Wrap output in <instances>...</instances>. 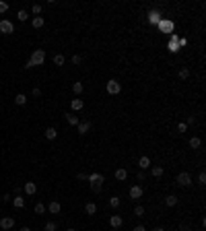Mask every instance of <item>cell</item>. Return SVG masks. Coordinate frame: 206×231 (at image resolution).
<instances>
[{
  "label": "cell",
  "mask_w": 206,
  "mask_h": 231,
  "mask_svg": "<svg viewBox=\"0 0 206 231\" xmlns=\"http://www.w3.org/2000/svg\"><path fill=\"white\" fill-rule=\"evenodd\" d=\"M45 62V52L44 50H33V54H31V58L27 60V68H33V66H41V64Z\"/></svg>",
  "instance_id": "obj_1"
},
{
  "label": "cell",
  "mask_w": 206,
  "mask_h": 231,
  "mask_svg": "<svg viewBox=\"0 0 206 231\" xmlns=\"http://www.w3.org/2000/svg\"><path fill=\"white\" fill-rule=\"evenodd\" d=\"M87 180L91 182V190H93V192H101V184H103V176H101V173H91Z\"/></svg>",
  "instance_id": "obj_2"
},
{
  "label": "cell",
  "mask_w": 206,
  "mask_h": 231,
  "mask_svg": "<svg viewBox=\"0 0 206 231\" xmlns=\"http://www.w3.org/2000/svg\"><path fill=\"white\" fill-rule=\"evenodd\" d=\"M175 182H177V186H182V188H188V186H190V184H192V176H190V173H188V171H182V173H179V176H177V180H175Z\"/></svg>",
  "instance_id": "obj_3"
},
{
  "label": "cell",
  "mask_w": 206,
  "mask_h": 231,
  "mask_svg": "<svg viewBox=\"0 0 206 231\" xmlns=\"http://www.w3.org/2000/svg\"><path fill=\"white\" fill-rule=\"evenodd\" d=\"M105 89H107V93L109 95H118L120 91H122V85L118 83V81H107V85H105Z\"/></svg>",
  "instance_id": "obj_4"
},
{
  "label": "cell",
  "mask_w": 206,
  "mask_h": 231,
  "mask_svg": "<svg viewBox=\"0 0 206 231\" xmlns=\"http://www.w3.org/2000/svg\"><path fill=\"white\" fill-rule=\"evenodd\" d=\"M0 33H15V27H13V23L10 21H6V19H2L0 21Z\"/></svg>",
  "instance_id": "obj_5"
},
{
  "label": "cell",
  "mask_w": 206,
  "mask_h": 231,
  "mask_svg": "<svg viewBox=\"0 0 206 231\" xmlns=\"http://www.w3.org/2000/svg\"><path fill=\"white\" fill-rule=\"evenodd\" d=\"M15 227V219L13 217H4V219H0V229H13Z\"/></svg>",
  "instance_id": "obj_6"
},
{
  "label": "cell",
  "mask_w": 206,
  "mask_h": 231,
  "mask_svg": "<svg viewBox=\"0 0 206 231\" xmlns=\"http://www.w3.org/2000/svg\"><path fill=\"white\" fill-rule=\"evenodd\" d=\"M140 196H142V188H140V186H132V188H130V198L138 200Z\"/></svg>",
  "instance_id": "obj_7"
},
{
  "label": "cell",
  "mask_w": 206,
  "mask_h": 231,
  "mask_svg": "<svg viewBox=\"0 0 206 231\" xmlns=\"http://www.w3.org/2000/svg\"><path fill=\"white\" fill-rule=\"evenodd\" d=\"M23 190L27 192L29 196H33L35 192H37V186H35V182H27V184H25V186H23Z\"/></svg>",
  "instance_id": "obj_8"
},
{
  "label": "cell",
  "mask_w": 206,
  "mask_h": 231,
  "mask_svg": "<svg viewBox=\"0 0 206 231\" xmlns=\"http://www.w3.org/2000/svg\"><path fill=\"white\" fill-rule=\"evenodd\" d=\"M89 130H91V122H87V120H85V122H79V134H87Z\"/></svg>",
  "instance_id": "obj_9"
},
{
  "label": "cell",
  "mask_w": 206,
  "mask_h": 231,
  "mask_svg": "<svg viewBox=\"0 0 206 231\" xmlns=\"http://www.w3.org/2000/svg\"><path fill=\"white\" fill-rule=\"evenodd\" d=\"M48 211L52 213V215H58V213L62 211V207H60V202L54 200V202H49V204H48Z\"/></svg>",
  "instance_id": "obj_10"
},
{
  "label": "cell",
  "mask_w": 206,
  "mask_h": 231,
  "mask_svg": "<svg viewBox=\"0 0 206 231\" xmlns=\"http://www.w3.org/2000/svg\"><path fill=\"white\" fill-rule=\"evenodd\" d=\"M109 225L116 227V229H118V227H122V217H120V215H111V219H109Z\"/></svg>",
  "instance_id": "obj_11"
},
{
  "label": "cell",
  "mask_w": 206,
  "mask_h": 231,
  "mask_svg": "<svg viewBox=\"0 0 206 231\" xmlns=\"http://www.w3.org/2000/svg\"><path fill=\"white\" fill-rule=\"evenodd\" d=\"M58 136V130H56V128H45V138H48V140H54V138Z\"/></svg>",
  "instance_id": "obj_12"
},
{
  "label": "cell",
  "mask_w": 206,
  "mask_h": 231,
  "mask_svg": "<svg viewBox=\"0 0 206 231\" xmlns=\"http://www.w3.org/2000/svg\"><path fill=\"white\" fill-rule=\"evenodd\" d=\"M70 105H72L74 112H80V109L85 108V101H83V99H72V103H70Z\"/></svg>",
  "instance_id": "obj_13"
},
{
  "label": "cell",
  "mask_w": 206,
  "mask_h": 231,
  "mask_svg": "<svg viewBox=\"0 0 206 231\" xmlns=\"http://www.w3.org/2000/svg\"><path fill=\"white\" fill-rule=\"evenodd\" d=\"M138 167H140V169L151 167V159H148V157H140V159H138Z\"/></svg>",
  "instance_id": "obj_14"
},
{
  "label": "cell",
  "mask_w": 206,
  "mask_h": 231,
  "mask_svg": "<svg viewBox=\"0 0 206 231\" xmlns=\"http://www.w3.org/2000/svg\"><path fill=\"white\" fill-rule=\"evenodd\" d=\"M165 204L167 207H177V196H173V194L165 196Z\"/></svg>",
  "instance_id": "obj_15"
},
{
  "label": "cell",
  "mask_w": 206,
  "mask_h": 231,
  "mask_svg": "<svg viewBox=\"0 0 206 231\" xmlns=\"http://www.w3.org/2000/svg\"><path fill=\"white\" fill-rule=\"evenodd\" d=\"M126 177H128V171H126V169H118V171H116V180H118V182H124Z\"/></svg>",
  "instance_id": "obj_16"
},
{
  "label": "cell",
  "mask_w": 206,
  "mask_h": 231,
  "mask_svg": "<svg viewBox=\"0 0 206 231\" xmlns=\"http://www.w3.org/2000/svg\"><path fill=\"white\" fill-rule=\"evenodd\" d=\"M44 23H45V21H44V17H35V19L31 21V25H33L35 29H39V27H44Z\"/></svg>",
  "instance_id": "obj_17"
},
{
  "label": "cell",
  "mask_w": 206,
  "mask_h": 231,
  "mask_svg": "<svg viewBox=\"0 0 206 231\" xmlns=\"http://www.w3.org/2000/svg\"><path fill=\"white\" fill-rule=\"evenodd\" d=\"M66 120H68V124H72V126H79V116H74V113H66Z\"/></svg>",
  "instance_id": "obj_18"
},
{
  "label": "cell",
  "mask_w": 206,
  "mask_h": 231,
  "mask_svg": "<svg viewBox=\"0 0 206 231\" xmlns=\"http://www.w3.org/2000/svg\"><path fill=\"white\" fill-rule=\"evenodd\" d=\"M15 103H17V105H25V103H27V95L19 93V95L15 97Z\"/></svg>",
  "instance_id": "obj_19"
},
{
  "label": "cell",
  "mask_w": 206,
  "mask_h": 231,
  "mask_svg": "<svg viewBox=\"0 0 206 231\" xmlns=\"http://www.w3.org/2000/svg\"><path fill=\"white\" fill-rule=\"evenodd\" d=\"M13 204H15L17 208H23V207H25V200H23V196H15V198H13Z\"/></svg>",
  "instance_id": "obj_20"
},
{
  "label": "cell",
  "mask_w": 206,
  "mask_h": 231,
  "mask_svg": "<svg viewBox=\"0 0 206 231\" xmlns=\"http://www.w3.org/2000/svg\"><path fill=\"white\" fill-rule=\"evenodd\" d=\"M64 62H66V58H64L62 54H56L54 56V64H56V66H64Z\"/></svg>",
  "instance_id": "obj_21"
},
{
  "label": "cell",
  "mask_w": 206,
  "mask_h": 231,
  "mask_svg": "<svg viewBox=\"0 0 206 231\" xmlns=\"http://www.w3.org/2000/svg\"><path fill=\"white\" fill-rule=\"evenodd\" d=\"M85 211H87V215H95V213H97V207H95V202H89L87 207H85Z\"/></svg>",
  "instance_id": "obj_22"
},
{
  "label": "cell",
  "mask_w": 206,
  "mask_h": 231,
  "mask_svg": "<svg viewBox=\"0 0 206 231\" xmlns=\"http://www.w3.org/2000/svg\"><path fill=\"white\" fill-rule=\"evenodd\" d=\"M151 173H152L155 177H161V176H163V167H161V165H155V167L151 169Z\"/></svg>",
  "instance_id": "obj_23"
},
{
  "label": "cell",
  "mask_w": 206,
  "mask_h": 231,
  "mask_svg": "<svg viewBox=\"0 0 206 231\" xmlns=\"http://www.w3.org/2000/svg\"><path fill=\"white\" fill-rule=\"evenodd\" d=\"M159 27H161L163 31H171V27H173V25L169 23V21H159Z\"/></svg>",
  "instance_id": "obj_24"
},
{
  "label": "cell",
  "mask_w": 206,
  "mask_h": 231,
  "mask_svg": "<svg viewBox=\"0 0 206 231\" xmlns=\"http://www.w3.org/2000/svg\"><path fill=\"white\" fill-rule=\"evenodd\" d=\"M200 144H202L200 138H196V136H192V138H190V147H192V149H198Z\"/></svg>",
  "instance_id": "obj_25"
},
{
  "label": "cell",
  "mask_w": 206,
  "mask_h": 231,
  "mask_svg": "<svg viewBox=\"0 0 206 231\" xmlns=\"http://www.w3.org/2000/svg\"><path fill=\"white\" fill-rule=\"evenodd\" d=\"M120 202H122V200H120L118 196H113V198H109V207H111V208H118Z\"/></svg>",
  "instance_id": "obj_26"
},
{
  "label": "cell",
  "mask_w": 206,
  "mask_h": 231,
  "mask_svg": "<svg viewBox=\"0 0 206 231\" xmlns=\"http://www.w3.org/2000/svg\"><path fill=\"white\" fill-rule=\"evenodd\" d=\"M17 17H19V21H27V19H29V13H27V10H19Z\"/></svg>",
  "instance_id": "obj_27"
},
{
  "label": "cell",
  "mask_w": 206,
  "mask_h": 231,
  "mask_svg": "<svg viewBox=\"0 0 206 231\" xmlns=\"http://www.w3.org/2000/svg\"><path fill=\"white\" fill-rule=\"evenodd\" d=\"M72 91H74L76 95H80V93H83V83H74V85H72Z\"/></svg>",
  "instance_id": "obj_28"
},
{
  "label": "cell",
  "mask_w": 206,
  "mask_h": 231,
  "mask_svg": "<svg viewBox=\"0 0 206 231\" xmlns=\"http://www.w3.org/2000/svg\"><path fill=\"white\" fill-rule=\"evenodd\" d=\"M35 213H37V215H44V213H45V204H41V202H39V204H35Z\"/></svg>",
  "instance_id": "obj_29"
},
{
  "label": "cell",
  "mask_w": 206,
  "mask_h": 231,
  "mask_svg": "<svg viewBox=\"0 0 206 231\" xmlns=\"http://www.w3.org/2000/svg\"><path fill=\"white\" fill-rule=\"evenodd\" d=\"M188 76H190V70H188V68H182V70H179V79H182V81H186Z\"/></svg>",
  "instance_id": "obj_30"
},
{
  "label": "cell",
  "mask_w": 206,
  "mask_h": 231,
  "mask_svg": "<svg viewBox=\"0 0 206 231\" xmlns=\"http://www.w3.org/2000/svg\"><path fill=\"white\" fill-rule=\"evenodd\" d=\"M134 215H136V217H144V207H140V204H138V207L134 208Z\"/></svg>",
  "instance_id": "obj_31"
},
{
  "label": "cell",
  "mask_w": 206,
  "mask_h": 231,
  "mask_svg": "<svg viewBox=\"0 0 206 231\" xmlns=\"http://www.w3.org/2000/svg\"><path fill=\"white\" fill-rule=\"evenodd\" d=\"M45 231H56V223L54 221H48V223H45Z\"/></svg>",
  "instance_id": "obj_32"
},
{
  "label": "cell",
  "mask_w": 206,
  "mask_h": 231,
  "mask_svg": "<svg viewBox=\"0 0 206 231\" xmlns=\"http://www.w3.org/2000/svg\"><path fill=\"white\" fill-rule=\"evenodd\" d=\"M198 184H200V186H204V184H206V173H204V171L198 176Z\"/></svg>",
  "instance_id": "obj_33"
},
{
  "label": "cell",
  "mask_w": 206,
  "mask_h": 231,
  "mask_svg": "<svg viewBox=\"0 0 206 231\" xmlns=\"http://www.w3.org/2000/svg\"><path fill=\"white\" fill-rule=\"evenodd\" d=\"M33 15H41V4H33Z\"/></svg>",
  "instance_id": "obj_34"
},
{
  "label": "cell",
  "mask_w": 206,
  "mask_h": 231,
  "mask_svg": "<svg viewBox=\"0 0 206 231\" xmlns=\"http://www.w3.org/2000/svg\"><path fill=\"white\" fill-rule=\"evenodd\" d=\"M177 130H179V132H186V130H188V124L179 122V124H177Z\"/></svg>",
  "instance_id": "obj_35"
},
{
  "label": "cell",
  "mask_w": 206,
  "mask_h": 231,
  "mask_svg": "<svg viewBox=\"0 0 206 231\" xmlns=\"http://www.w3.org/2000/svg\"><path fill=\"white\" fill-rule=\"evenodd\" d=\"M151 23H159V13H151Z\"/></svg>",
  "instance_id": "obj_36"
},
{
  "label": "cell",
  "mask_w": 206,
  "mask_h": 231,
  "mask_svg": "<svg viewBox=\"0 0 206 231\" xmlns=\"http://www.w3.org/2000/svg\"><path fill=\"white\" fill-rule=\"evenodd\" d=\"M6 10H8V4H6V2H2V0H0V13H6Z\"/></svg>",
  "instance_id": "obj_37"
},
{
  "label": "cell",
  "mask_w": 206,
  "mask_h": 231,
  "mask_svg": "<svg viewBox=\"0 0 206 231\" xmlns=\"http://www.w3.org/2000/svg\"><path fill=\"white\" fill-rule=\"evenodd\" d=\"M72 62H74V64H80V62H83V58L76 54V56H72Z\"/></svg>",
  "instance_id": "obj_38"
},
{
  "label": "cell",
  "mask_w": 206,
  "mask_h": 231,
  "mask_svg": "<svg viewBox=\"0 0 206 231\" xmlns=\"http://www.w3.org/2000/svg\"><path fill=\"white\" fill-rule=\"evenodd\" d=\"M39 95H41V89L35 87V89H33V97H39Z\"/></svg>",
  "instance_id": "obj_39"
},
{
  "label": "cell",
  "mask_w": 206,
  "mask_h": 231,
  "mask_svg": "<svg viewBox=\"0 0 206 231\" xmlns=\"http://www.w3.org/2000/svg\"><path fill=\"white\" fill-rule=\"evenodd\" d=\"M2 200H4V202H10V200H13V196H10V194H4V196H2Z\"/></svg>",
  "instance_id": "obj_40"
},
{
  "label": "cell",
  "mask_w": 206,
  "mask_h": 231,
  "mask_svg": "<svg viewBox=\"0 0 206 231\" xmlns=\"http://www.w3.org/2000/svg\"><path fill=\"white\" fill-rule=\"evenodd\" d=\"M87 177H89V176H87V173H83V171H79V180H87Z\"/></svg>",
  "instance_id": "obj_41"
},
{
  "label": "cell",
  "mask_w": 206,
  "mask_h": 231,
  "mask_svg": "<svg viewBox=\"0 0 206 231\" xmlns=\"http://www.w3.org/2000/svg\"><path fill=\"white\" fill-rule=\"evenodd\" d=\"M132 231H144V227H142V225H136V227H134Z\"/></svg>",
  "instance_id": "obj_42"
},
{
  "label": "cell",
  "mask_w": 206,
  "mask_h": 231,
  "mask_svg": "<svg viewBox=\"0 0 206 231\" xmlns=\"http://www.w3.org/2000/svg\"><path fill=\"white\" fill-rule=\"evenodd\" d=\"M179 231H192V229H190L188 225H182V227H179Z\"/></svg>",
  "instance_id": "obj_43"
},
{
  "label": "cell",
  "mask_w": 206,
  "mask_h": 231,
  "mask_svg": "<svg viewBox=\"0 0 206 231\" xmlns=\"http://www.w3.org/2000/svg\"><path fill=\"white\" fill-rule=\"evenodd\" d=\"M152 231H165V229H163V227H155V229H152Z\"/></svg>",
  "instance_id": "obj_44"
},
{
  "label": "cell",
  "mask_w": 206,
  "mask_h": 231,
  "mask_svg": "<svg viewBox=\"0 0 206 231\" xmlns=\"http://www.w3.org/2000/svg\"><path fill=\"white\" fill-rule=\"evenodd\" d=\"M21 231H31V229H29V227H21Z\"/></svg>",
  "instance_id": "obj_45"
},
{
  "label": "cell",
  "mask_w": 206,
  "mask_h": 231,
  "mask_svg": "<svg viewBox=\"0 0 206 231\" xmlns=\"http://www.w3.org/2000/svg\"><path fill=\"white\" fill-rule=\"evenodd\" d=\"M66 231H76V229H66Z\"/></svg>",
  "instance_id": "obj_46"
}]
</instances>
